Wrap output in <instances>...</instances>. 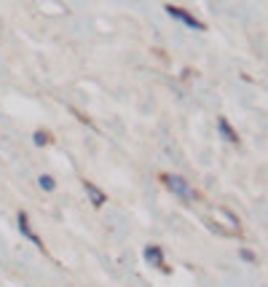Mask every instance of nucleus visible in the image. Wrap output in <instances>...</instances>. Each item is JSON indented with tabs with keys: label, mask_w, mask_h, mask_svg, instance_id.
<instances>
[{
	"label": "nucleus",
	"mask_w": 268,
	"mask_h": 287,
	"mask_svg": "<svg viewBox=\"0 0 268 287\" xmlns=\"http://www.w3.org/2000/svg\"><path fill=\"white\" fill-rule=\"evenodd\" d=\"M164 183H167V185H169V191H175L177 196H183V199H193L191 185H188L183 177H177V175H167V177H164Z\"/></svg>",
	"instance_id": "nucleus-1"
},
{
	"label": "nucleus",
	"mask_w": 268,
	"mask_h": 287,
	"mask_svg": "<svg viewBox=\"0 0 268 287\" xmlns=\"http://www.w3.org/2000/svg\"><path fill=\"white\" fill-rule=\"evenodd\" d=\"M167 11H169L175 19H180V22H183V25L193 27V30H204V25H201V22H196V19L191 17V14H185L183 9H177V6H167Z\"/></svg>",
	"instance_id": "nucleus-2"
},
{
	"label": "nucleus",
	"mask_w": 268,
	"mask_h": 287,
	"mask_svg": "<svg viewBox=\"0 0 268 287\" xmlns=\"http://www.w3.org/2000/svg\"><path fill=\"white\" fill-rule=\"evenodd\" d=\"M19 228H22V234H25V236L30 239V242H33V244L38 247V250H43V242H41V236H38L33 228H30V220H27V215H25V212L19 215Z\"/></svg>",
	"instance_id": "nucleus-3"
},
{
	"label": "nucleus",
	"mask_w": 268,
	"mask_h": 287,
	"mask_svg": "<svg viewBox=\"0 0 268 287\" xmlns=\"http://www.w3.org/2000/svg\"><path fill=\"white\" fill-rule=\"evenodd\" d=\"M145 258L151 260V263H156L159 268H167V266H164V258H161V250H159V247H148V250H145Z\"/></svg>",
	"instance_id": "nucleus-4"
},
{
	"label": "nucleus",
	"mask_w": 268,
	"mask_h": 287,
	"mask_svg": "<svg viewBox=\"0 0 268 287\" xmlns=\"http://www.w3.org/2000/svg\"><path fill=\"white\" fill-rule=\"evenodd\" d=\"M217 126H220V131L225 134V139H231V142H239V137H236V131L231 129V123H228L225 118H220L217 121Z\"/></svg>",
	"instance_id": "nucleus-5"
},
{
	"label": "nucleus",
	"mask_w": 268,
	"mask_h": 287,
	"mask_svg": "<svg viewBox=\"0 0 268 287\" xmlns=\"http://www.w3.org/2000/svg\"><path fill=\"white\" fill-rule=\"evenodd\" d=\"M86 191H89L91 193V196H94V204H105V193H102V191H97V188H94V185L89 183V180H86Z\"/></svg>",
	"instance_id": "nucleus-6"
},
{
	"label": "nucleus",
	"mask_w": 268,
	"mask_h": 287,
	"mask_svg": "<svg viewBox=\"0 0 268 287\" xmlns=\"http://www.w3.org/2000/svg\"><path fill=\"white\" fill-rule=\"evenodd\" d=\"M54 185H57V183H54V177H49V175L41 177V188L43 191H54Z\"/></svg>",
	"instance_id": "nucleus-7"
},
{
	"label": "nucleus",
	"mask_w": 268,
	"mask_h": 287,
	"mask_svg": "<svg viewBox=\"0 0 268 287\" xmlns=\"http://www.w3.org/2000/svg\"><path fill=\"white\" fill-rule=\"evenodd\" d=\"M49 131H35V145H46V142H49Z\"/></svg>",
	"instance_id": "nucleus-8"
}]
</instances>
